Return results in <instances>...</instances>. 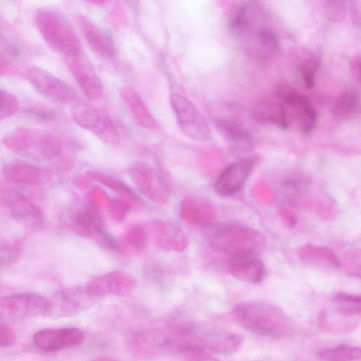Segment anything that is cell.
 <instances>
[{
  "label": "cell",
  "instance_id": "28",
  "mask_svg": "<svg viewBox=\"0 0 361 361\" xmlns=\"http://www.w3.org/2000/svg\"><path fill=\"white\" fill-rule=\"evenodd\" d=\"M317 357L321 361H354L360 358V348L341 345L320 350Z\"/></svg>",
  "mask_w": 361,
  "mask_h": 361
},
{
  "label": "cell",
  "instance_id": "22",
  "mask_svg": "<svg viewBox=\"0 0 361 361\" xmlns=\"http://www.w3.org/2000/svg\"><path fill=\"white\" fill-rule=\"evenodd\" d=\"M228 270L235 279L252 284L262 283L266 275L265 266L259 257L229 259Z\"/></svg>",
  "mask_w": 361,
  "mask_h": 361
},
{
  "label": "cell",
  "instance_id": "14",
  "mask_svg": "<svg viewBox=\"0 0 361 361\" xmlns=\"http://www.w3.org/2000/svg\"><path fill=\"white\" fill-rule=\"evenodd\" d=\"M136 286L135 279L123 271H112L92 279L85 287L91 295L99 298L106 295L125 296Z\"/></svg>",
  "mask_w": 361,
  "mask_h": 361
},
{
  "label": "cell",
  "instance_id": "20",
  "mask_svg": "<svg viewBox=\"0 0 361 361\" xmlns=\"http://www.w3.org/2000/svg\"><path fill=\"white\" fill-rule=\"evenodd\" d=\"M154 238L160 247L166 250L183 252L189 243L186 233L173 223L154 220L152 223Z\"/></svg>",
  "mask_w": 361,
  "mask_h": 361
},
{
  "label": "cell",
  "instance_id": "35",
  "mask_svg": "<svg viewBox=\"0 0 361 361\" xmlns=\"http://www.w3.org/2000/svg\"><path fill=\"white\" fill-rule=\"evenodd\" d=\"M345 1H326L324 8L326 17L331 21H340L345 16Z\"/></svg>",
  "mask_w": 361,
  "mask_h": 361
},
{
  "label": "cell",
  "instance_id": "16",
  "mask_svg": "<svg viewBox=\"0 0 361 361\" xmlns=\"http://www.w3.org/2000/svg\"><path fill=\"white\" fill-rule=\"evenodd\" d=\"M216 130L226 141L230 152L240 159L251 156L255 149L252 135L238 123L226 119L215 120Z\"/></svg>",
  "mask_w": 361,
  "mask_h": 361
},
{
  "label": "cell",
  "instance_id": "34",
  "mask_svg": "<svg viewBox=\"0 0 361 361\" xmlns=\"http://www.w3.org/2000/svg\"><path fill=\"white\" fill-rule=\"evenodd\" d=\"M25 113L39 121H51L55 117V113L52 109L41 104H34L27 106Z\"/></svg>",
  "mask_w": 361,
  "mask_h": 361
},
{
  "label": "cell",
  "instance_id": "15",
  "mask_svg": "<svg viewBox=\"0 0 361 361\" xmlns=\"http://www.w3.org/2000/svg\"><path fill=\"white\" fill-rule=\"evenodd\" d=\"M85 338L83 332L75 327L44 329L33 336L35 345L47 352H54L80 345Z\"/></svg>",
  "mask_w": 361,
  "mask_h": 361
},
{
  "label": "cell",
  "instance_id": "38",
  "mask_svg": "<svg viewBox=\"0 0 361 361\" xmlns=\"http://www.w3.org/2000/svg\"><path fill=\"white\" fill-rule=\"evenodd\" d=\"M350 11L353 23L357 27H360V1H353L350 4Z\"/></svg>",
  "mask_w": 361,
  "mask_h": 361
},
{
  "label": "cell",
  "instance_id": "12",
  "mask_svg": "<svg viewBox=\"0 0 361 361\" xmlns=\"http://www.w3.org/2000/svg\"><path fill=\"white\" fill-rule=\"evenodd\" d=\"M130 178L137 190L152 201L165 202L169 188L161 176L151 166L136 163L129 170Z\"/></svg>",
  "mask_w": 361,
  "mask_h": 361
},
{
  "label": "cell",
  "instance_id": "6",
  "mask_svg": "<svg viewBox=\"0 0 361 361\" xmlns=\"http://www.w3.org/2000/svg\"><path fill=\"white\" fill-rule=\"evenodd\" d=\"M71 114L75 122L103 142L117 145L119 133L112 121L103 111L90 102L78 100L73 104Z\"/></svg>",
  "mask_w": 361,
  "mask_h": 361
},
{
  "label": "cell",
  "instance_id": "26",
  "mask_svg": "<svg viewBox=\"0 0 361 361\" xmlns=\"http://www.w3.org/2000/svg\"><path fill=\"white\" fill-rule=\"evenodd\" d=\"M72 221L78 231L87 236L94 235L96 230L103 226L100 215L90 206L77 209L72 216Z\"/></svg>",
  "mask_w": 361,
  "mask_h": 361
},
{
  "label": "cell",
  "instance_id": "1",
  "mask_svg": "<svg viewBox=\"0 0 361 361\" xmlns=\"http://www.w3.org/2000/svg\"><path fill=\"white\" fill-rule=\"evenodd\" d=\"M234 318L244 329L268 338L284 337L292 331L293 323L280 308L271 303L254 300L237 304Z\"/></svg>",
  "mask_w": 361,
  "mask_h": 361
},
{
  "label": "cell",
  "instance_id": "33",
  "mask_svg": "<svg viewBox=\"0 0 361 361\" xmlns=\"http://www.w3.org/2000/svg\"><path fill=\"white\" fill-rule=\"evenodd\" d=\"M361 254L359 249L349 250L343 259L345 271L350 275L360 277L361 267Z\"/></svg>",
  "mask_w": 361,
  "mask_h": 361
},
{
  "label": "cell",
  "instance_id": "30",
  "mask_svg": "<svg viewBox=\"0 0 361 361\" xmlns=\"http://www.w3.org/2000/svg\"><path fill=\"white\" fill-rule=\"evenodd\" d=\"M320 55L315 54L310 56L301 64V78L307 89H312L315 85L316 74L320 66Z\"/></svg>",
  "mask_w": 361,
  "mask_h": 361
},
{
  "label": "cell",
  "instance_id": "5",
  "mask_svg": "<svg viewBox=\"0 0 361 361\" xmlns=\"http://www.w3.org/2000/svg\"><path fill=\"white\" fill-rule=\"evenodd\" d=\"M171 108L180 131L197 142H207L212 136L210 127L201 111L188 98L179 93L170 97Z\"/></svg>",
  "mask_w": 361,
  "mask_h": 361
},
{
  "label": "cell",
  "instance_id": "13",
  "mask_svg": "<svg viewBox=\"0 0 361 361\" xmlns=\"http://www.w3.org/2000/svg\"><path fill=\"white\" fill-rule=\"evenodd\" d=\"M278 99L293 109L304 135H309L316 126L317 114L310 100L288 85L281 84L276 92Z\"/></svg>",
  "mask_w": 361,
  "mask_h": 361
},
{
  "label": "cell",
  "instance_id": "8",
  "mask_svg": "<svg viewBox=\"0 0 361 361\" xmlns=\"http://www.w3.org/2000/svg\"><path fill=\"white\" fill-rule=\"evenodd\" d=\"M26 76L37 92L50 99L71 104L80 100L77 92L68 83L42 68L30 67Z\"/></svg>",
  "mask_w": 361,
  "mask_h": 361
},
{
  "label": "cell",
  "instance_id": "36",
  "mask_svg": "<svg viewBox=\"0 0 361 361\" xmlns=\"http://www.w3.org/2000/svg\"><path fill=\"white\" fill-rule=\"evenodd\" d=\"M16 340L14 331L6 324L0 322V347L6 348L13 344Z\"/></svg>",
  "mask_w": 361,
  "mask_h": 361
},
{
  "label": "cell",
  "instance_id": "17",
  "mask_svg": "<svg viewBox=\"0 0 361 361\" xmlns=\"http://www.w3.org/2000/svg\"><path fill=\"white\" fill-rule=\"evenodd\" d=\"M68 66L79 87L90 100H96L104 94L103 84L92 65L81 55L68 59Z\"/></svg>",
  "mask_w": 361,
  "mask_h": 361
},
{
  "label": "cell",
  "instance_id": "27",
  "mask_svg": "<svg viewBox=\"0 0 361 361\" xmlns=\"http://www.w3.org/2000/svg\"><path fill=\"white\" fill-rule=\"evenodd\" d=\"M310 185L311 179L306 175L295 174L289 176L281 183L282 189L287 200L291 204H295L301 196L305 193Z\"/></svg>",
  "mask_w": 361,
  "mask_h": 361
},
{
  "label": "cell",
  "instance_id": "11",
  "mask_svg": "<svg viewBox=\"0 0 361 361\" xmlns=\"http://www.w3.org/2000/svg\"><path fill=\"white\" fill-rule=\"evenodd\" d=\"M259 161L257 156L240 159L226 167L216 180L214 189L221 197H229L239 192Z\"/></svg>",
  "mask_w": 361,
  "mask_h": 361
},
{
  "label": "cell",
  "instance_id": "2",
  "mask_svg": "<svg viewBox=\"0 0 361 361\" xmlns=\"http://www.w3.org/2000/svg\"><path fill=\"white\" fill-rule=\"evenodd\" d=\"M209 243L229 259L259 257L266 246V238L259 231L239 224L228 223L212 228Z\"/></svg>",
  "mask_w": 361,
  "mask_h": 361
},
{
  "label": "cell",
  "instance_id": "37",
  "mask_svg": "<svg viewBox=\"0 0 361 361\" xmlns=\"http://www.w3.org/2000/svg\"><path fill=\"white\" fill-rule=\"evenodd\" d=\"M281 214L284 223L287 226L293 228L298 223L296 214L289 208L283 207L281 210Z\"/></svg>",
  "mask_w": 361,
  "mask_h": 361
},
{
  "label": "cell",
  "instance_id": "24",
  "mask_svg": "<svg viewBox=\"0 0 361 361\" xmlns=\"http://www.w3.org/2000/svg\"><path fill=\"white\" fill-rule=\"evenodd\" d=\"M255 118L262 123H271L281 130L290 127V121L284 106L274 100H264L259 102L253 110Z\"/></svg>",
  "mask_w": 361,
  "mask_h": 361
},
{
  "label": "cell",
  "instance_id": "4",
  "mask_svg": "<svg viewBox=\"0 0 361 361\" xmlns=\"http://www.w3.org/2000/svg\"><path fill=\"white\" fill-rule=\"evenodd\" d=\"M35 24L44 40L68 59L82 54L80 41L71 27L54 12L39 8L34 16Z\"/></svg>",
  "mask_w": 361,
  "mask_h": 361
},
{
  "label": "cell",
  "instance_id": "18",
  "mask_svg": "<svg viewBox=\"0 0 361 361\" xmlns=\"http://www.w3.org/2000/svg\"><path fill=\"white\" fill-rule=\"evenodd\" d=\"M2 175L10 182L32 186L45 185L51 177L48 170L20 160L6 163L2 169Z\"/></svg>",
  "mask_w": 361,
  "mask_h": 361
},
{
  "label": "cell",
  "instance_id": "32",
  "mask_svg": "<svg viewBox=\"0 0 361 361\" xmlns=\"http://www.w3.org/2000/svg\"><path fill=\"white\" fill-rule=\"evenodd\" d=\"M19 109L16 97L0 89V122L15 114Z\"/></svg>",
  "mask_w": 361,
  "mask_h": 361
},
{
  "label": "cell",
  "instance_id": "19",
  "mask_svg": "<svg viewBox=\"0 0 361 361\" xmlns=\"http://www.w3.org/2000/svg\"><path fill=\"white\" fill-rule=\"evenodd\" d=\"M77 21L85 40L95 54L107 59L115 57V44L109 34L84 16H78Z\"/></svg>",
  "mask_w": 361,
  "mask_h": 361
},
{
  "label": "cell",
  "instance_id": "41",
  "mask_svg": "<svg viewBox=\"0 0 361 361\" xmlns=\"http://www.w3.org/2000/svg\"><path fill=\"white\" fill-rule=\"evenodd\" d=\"M97 361H111V360L106 359V358H102V359L97 360Z\"/></svg>",
  "mask_w": 361,
  "mask_h": 361
},
{
  "label": "cell",
  "instance_id": "21",
  "mask_svg": "<svg viewBox=\"0 0 361 361\" xmlns=\"http://www.w3.org/2000/svg\"><path fill=\"white\" fill-rule=\"evenodd\" d=\"M297 253L299 259L310 267L333 271L342 267L335 252L325 246L307 243L302 245Z\"/></svg>",
  "mask_w": 361,
  "mask_h": 361
},
{
  "label": "cell",
  "instance_id": "31",
  "mask_svg": "<svg viewBox=\"0 0 361 361\" xmlns=\"http://www.w3.org/2000/svg\"><path fill=\"white\" fill-rule=\"evenodd\" d=\"M147 229L145 225L133 226L126 234L128 243L137 250H144L147 246Z\"/></svg>",
  "mask_w": 361,
  "mask_h": 361
},
{
  "label": "cell",
  "instance_id": "39",
  "mask_svg": "<svg viewBox=\"0 0 361 361\" xmlns=\"http://www.w3.org/2000/svg\"><path fill=\"white\" fill-rule=\"evenodd\" d=\"M350 69L357 80H360V57L359 55L355 56L350 61Z\"/></svg>",
  "mask_w": 361,
  "mask_h": 361
},
{
  "label": "cell",
  "instance_id": "7",
  "mask_svg": "<svg viewBox=\"0 0 361 361\" xmlns=\"http://www.w3.org/2000/svg\"><path fill=\"white\" fill-rule=\"evenodd\" d=\"M0 209L8 217L27 226L37 228L44 222V215L39 207L11 188H0Z\"/></svg>",
  "mask_w": 361,
  "mask_h": 361
},
{
  "label": "cell",
  "instance_id": "23",
  "mask_svg": "<svg viewBox=\"0 0 361 361\" xmlns=\"http://www.w3.org/2000/svg\"><path fill=\"white\" fill-rule=\"evenodd\" d=\"M121 96L128 106L137 123L147 130L158 128L159 124L148 110L138 92L130 86H125L121 90Z\"/></svg>",
  "mask_w": 361,
  "mask_h": 361
},
{
  "label": "cell",
  "instance_id": "40",
  "mask_svg": "<svg viewBox=\"0 0 361 361\" xmlns=\"http://www.w3.org/2000/svg\"><path fill=\"white\" fill-rule=\"evenodd\" d=\"M11 68L8 59L0 52V77L9 72Z\"/></svg>",
  "mask_w": 361,
  "mask_h": 361
},
{
  "label": "cell",
  "instance_id": "10",
  "mask_svg": "<svg viewBox=\"0 0 361 361\" xmlns=\"http://www.w3.org/2000/svg\"><path fill=\"white\" fill-rule=\"evenodd\" d=\"M96 299L85 288L60 290L49 300L46 317L58 319L75 316L93 305Z\"/></svg>",
  "mask_w": 361,
  "mask_h": 361
},
{
  "label": "cell",
  "instance_id": "9",
  "mask_svg": "<svg viewBox=\"0 0 361 361\" xmlns=\"http://www.w3.org/2000/svg\"><path fill=\"white\" fill-rule=\"evenodd\" d=\"M49 299L36 293H16L0 298V315L11 319L46 316Z\"/></svg>",
  "mask_w": 361,
  "mask_h": 361
},
{
  "label": "cell",
  "instance_id": "3",
  "mask_svg": "<svg viewBox=\"0 0 361 361\" xmlns=\"http://www.w3.org/2000/svg\"><path fill=\"white\" fill-rule=\"evenodd\" d=\"M3 143L13 152L33 159L52 160L63 151V143L56 135L31 127H20L9 132Z\"/></svg>",
  "mask_w": 361,
  "mask_h": 361
},
{
  "label": "cell",
  "instance_id": "29",
  "mask_svg": "<svg viewBox=\"0 0 361 361\" xmlns=\"http://www.w3.org/2000/svg\"><path fill=\"white\" fill-rule=\"evenodd\" d=\"M336 310L345 316L359 315L361 312L360 295L338 293L334 297Z\"/></svg>",
  "mask_w": 361,
  "mask_h": 361
},
{
  "label": "cell",
  "instance_id": "25",
  "mask_svg": "<svg viewBox=\"0 0 361 361\" xmlns=\"http://www.w3.org/2000/svg\"><path fill=\"white\" fill-rule=\"evenodd\" d=\"M360 96L359 90L354 87L345 90L335 100L331 113L340 121H349L360 114Z\"/></svg>",
  "mask_w": 361,
  "mask_h": 361
}]
</instances>
